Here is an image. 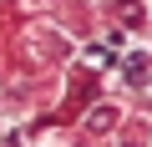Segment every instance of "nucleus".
I'll use <instances>...</instances> for the list:
<instances>
[{"label":"nucleus","mask_w":152,"mask_h":147,"mask_svg":"<svg viewBox=\"0 0 152 147\" xmlns=\"http://www.w3.org/2000/svg\"><path fill=\"white\" fill-rule=\"evenodd\" d=\"M132 127H137V132L127 137V147H147V137H152V127H147L142 117H132ZM117 147H122V142H117Z\"/></svg>","instance_id":"obj_1"}]
</instances>
